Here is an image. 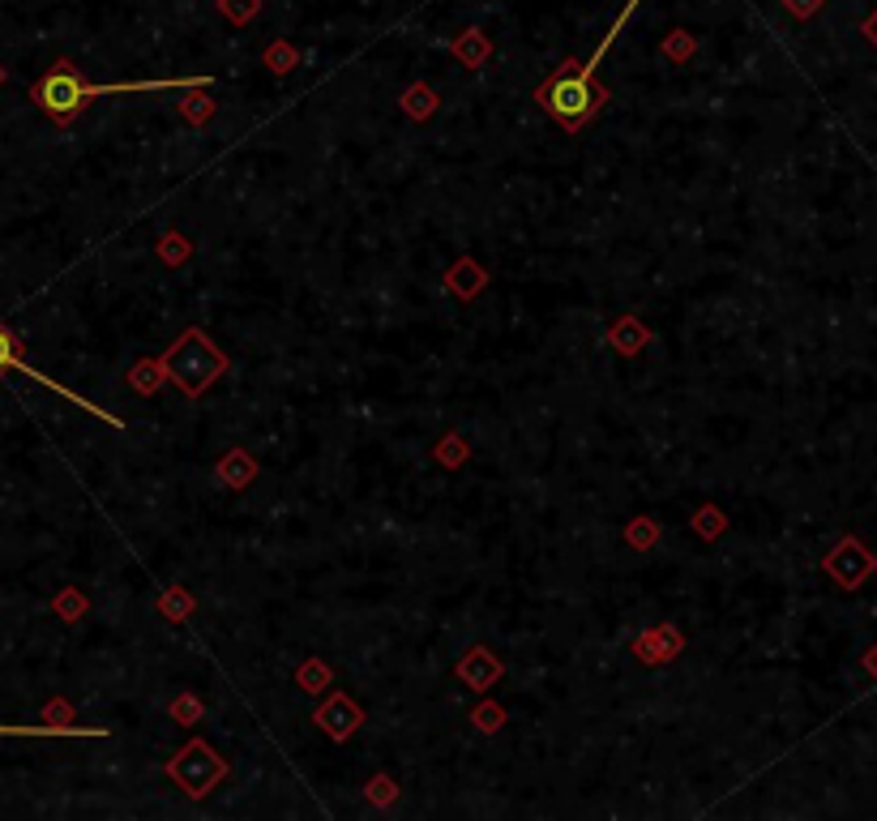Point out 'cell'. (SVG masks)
Instances as JSON below:
<instances>
[{"label": "cell", "mask_w": 877, "mask_h": 821, "mask_svg": "<svg viewBox=\"0 0 877 821\" xmlns=\"http://www.w3.org/2000/svg\"><path fill=\"white\" fill-rule=\"evenodd\" d=\"M642 0H625V9H620V17L613 22V31L604 35V44L586 56V64H578V60H569L561 64L540 91H535V103L553 116V120H561L569 133L573 129H582V124H591L595 120V111L608 103V86L600 82V64H604V56L613 51L617 44V35L629 26V17H633V9H638Z\"/></svg>", "instance_id": "obj_1"}, {"label": "cell", "mask_w": 877, "mask_h": 821, "mask_svg": "<svg viewBox=\"0 0 877 821\" xmlns=\"http://www.w3.org/2000/svg\"><path fill=\"white\" fill-rule=\"evenodd\" d=\"M163 364V377L185 394V398H202L210 385L227 372V356L214 347V338L202 334V330H185L167 356L158 359Z\"/></svg>", "instance_id": "obj_2"}, {"label": "cell", "mask_w": 877, "mask_h": 821, "mask_svg": "<svg viewBox=\"0 0 877 821\" xmlns=\"http://www.w3.org/2000/svg\"><path fill=\"white\" fill-rule=\"evenodd\" d=\"M82 86H86V78L78 73V64H73V60H56L52 69L31 86V99L39 103V111H44L48 120L73 124V120L82 116V107H86Z\"/></svg>", "instance_id": "obj_3"}, {"label": "cell", "mask_w": 877, "mask_h": 821, "mask_svg": "<svg viewBox=\"0 0 877 821\" xmlns=\"http://www.w3.org/2000/svg\"><path fill=\"white\" fill-rule=\"evenodd\" d=\"M167 774L185 787V796L202 800V796H210V787H214L218 778H227V762L210 749L206 740H189V745L167 762Z\"/></svg>", "instance_id": "obj_4"}, {"label": "cell", "mask_w": 877, "mask_h": 821, "mask_svg": "<svg viewBox=\"0 0 877 821\" xmlns=\"http://www.w3.org/2000/svg\"><path fill=\"white\" fill-rule=\"evenodd\" d=\"M0 372H22V377H31V381H35V385H44V390H52V394H60V398H64V403H78V407L86 410V415H99V419H104V424H111V428H125V424H120V419H116V415H107L104 407H95V403H86V398H82V394H73V390H64V385H60V381H52V377H48V372H39V368H31V364H26V359H22V343H17V338H13V334H9V330H4V325H0Z\"/></svg>", "instance_id": "obj_5"}, {"label": "cell", "mask_w": 877, "mask_h": 821, "mask_svg": "<svg viewBox=\"0 0 877 821\" xmlns=\"http://www.w3.org/2000/svg\"><path fill=\"white\" fill-rule=\"evenodd\" d=\"M312 718L321 723V731H325V736H334V740H347V736L360 727L364 715H360V706H356L347 693H334V698H330V702H325V706H321V711H317Z\"/></svg>", "instance_id": "obj_6"}, {"label": "cell", "mask_w": 877, "mask_h": 821, "mask_svg": "<svg viewBox=\"0 0 877 821\" xmlns=\"http://www.w3.org/2000/svg\"><path fill=\"white\" fill-rule=\"evenodd\" d=\"M680 646H685V638L672 629V624H660V629H651L647 638H638V659H647V664H664L672 655H680Z\"/></svg>", "instance_id": "obj_7"}, {"label": "cell", "mask_w": 877, "mask_h": 821, "mask_svg": "<svg viewBox=\"0 0 877 821\" xmlns=\"http://www.w3.org/2000/svg\"><path fill=\"white\" fill-rule=\"evenodd\" d=\"M459 676L471 689H488L501 676V659H493V651H466L463 664H459Z\"/></svg>", "instance_id": "obj_8"}, {"label": "cell", "mask_w": 877, "mask_h": 821, "mask_svg": "<svg viewBox=\"0 0 877 821\" xmlns=\"http://www.w3.org/2000/svg\"><path fill=\"white\" fill-rule=\"evenodd\" d=\"M0 736H99L104 740L107 731L104 727H73V723H31V727H22V723H0Z\"/></svg>", "instance_id": "obj_9"}, {"label": "cell", "mask_w": 877, "mask_h": 821, "mask_svg": "<svg viewBox=\"0 0 877 821\" xmlns=\"http://www.w3.org/2000/svg\"><path fill=\"white\" fill-rule=\"evenodd\" d=\"M450 51L463 60L466 69H479L488 56H493V39L484 31H463L459 39H450Z\"/></svg>", "instance_id": "obj_10"}, {"label": "cell", "mask_w": 877, "mask_h": 821, "mask_svg": "<svg viewBox=\"0 0 877 821\" xmlns=\"http://www.w3.org/2000/svg\"><path fill=\"white\" fill-rule=\"evenodd\" d=\"M647 338H651V334H647V325H642L638 317H620L617 325H613V334H608V343L617 347L620 356H633L638 347H647Z\"/></svg>", "instance_id": "obj_11"}, {"label": "cell", "mask_w": 877, "mask_h": 821, "mask_svg": "<svg viewBox=\"0 0 877 821\" xmlns=\"http://www.w3.org/2000/svg\"><path fill=\"white\" fill-rule=\"evenodd\" d=\"M253 471H258V466H253V459H249L245 450H232L227 459L218 462V475L227 479V488H245V484L253 479Z\"/></svg>", "instance_id": "obj_12"}, {"label": "cell", "mask_w": 877, "mask_h": 821, "mask_svg": "<svg viewBox=\"0 0 877 821\" xmlns=\"http://www.w3.org/2000/svg\"><path fill=\"white\" fill-rule=\"evenodd\" d=\"M403 111L412 116V120H428L432 111H437V91L432 86H424V82H415L412 91H403Z\"/></svg>", "instance_id": "obj_13"}, {"label": "cell", "mask_w": 877, "mask_h": 821, "mask_svg": "<svg viewBox=\"0 0 877 821\" xmlns=\"http://www.w3.org/2000/svg\"><path fill=\"white\" fill-rule=\"evenodd\" d=\"M261 60H265V69H270V73H278V78H283V73H292V69L300 64V48H296V44H287V39H278V44H270V48H265V56H261Z\"/></svg>", "instance_id": "obj_14"}, {"label": "cell", "mask_w": 877, "mask_h": 821, "mask_svg": "<svg viewBox=\"0 0 877 821\" xmlns=\"http://www.w3.org/2000/svg\"><path fill=\"white\" fill-rule=\"evenodd\" d=\"M214 4L232 26H249V22H258L261 13V0H214Z\"/></svg>", "instance_id": "obj_15"}, {"label": "cell", "mask_w": 877, "mask_h": 821, "mask_svg": "<svg viewBox=\"0 0 877 821\" xmlns=\"http://www.w3.org/2000/svg\"><path fill=\"white\" fill-rule=\"evenodd\" d=\"M158 257L167 261V265H185L189 257H193V245L185 240V236H176V231H167L163 240H158Z\"/></svg>", "instance_id": "obj_16"}, {"label": "cell", "mask_w": 877, "mask_h": 821, "mask_svg": "<svg viewBox=\"0 0 877 821\" xmlns=\"http://www.w3.org/2000/svg\"><path fill=\"white\" fill-rule=\"evenodd\" d=\"M176 107H180V116H185L189 124H210V120H214V103H210L206 95H198V99H180Z\"/></svg>", "instance_id": "obj_17"}, {"label": "cell", "mask_w": 877, "mask_h": 821, "mask_svg": "<svg viewBox=\"0 0 877 821\" xmlns=\"http://www.w3.org/2000/svg\"><path fill=\"white\" fill-rule=\"evenodd\" d=\"M694 51H698V39H694L689 31H672L668 39H664V56H668V60H689Z\"/></svg>", "instance_id": "obj_18"}, {"label": "cell", "mask_w": 877, "mask_h": 821, "mask_svg": "<svg viewBox=\"0 0 877 821\" xmlns=\"http://www.w3.org/2000/svg\"><path fill=\"white\" fill-rule=\"evenodd\" d=\"M155 372H163V364H142V368H133V372H129V381H133L142 394H155V385H158Z\"/></svg>", "instance_id": "obj_19"}, {"label": "cell", "mask_w": 877, "mask_h": 821, "mask_svg": "<svg viewBox=\"0 0 877 821\" xmlns=\"http://www.w3.org/2000/svg\"><path fill=\"white\" fill-rule=\"evenodd\" d=\"M783 9H787L792 17H801V22H805V17H814V13L822 9V0H783Z\"/></svg>", "instance_id": "obj_20"}, {"label": "cell", "mask_w": 877, "mask_h": 821, "mask_svg": "<svg viewBox=\"0 0 877 821\" xmlns=\"http://www.w3.org/2000/svg\"><path fill=\"white\" fill-rule=\"evenodd\" d=\"M158 608H163V616L180 620V616H185V612H189V608H193V599H189V595H171V599H163Z\"/></svg>", "instance_id": "obj_21"}, {"label": "cell", "mask_w": 877, "mask_h": 821, "mask_svg": "<svg viewBox=\"0 0 877 821\" xmlns=\"http://www.w3.org/2000/svg\"><path fill=\"white\" fill-rule=\"evenodd\" d=\"M437 459H446V462H450V466H459V462L466 459L463 441H459V437H450L446 445H437Z\"/></svg>", "instance_id": "obj_22"}, {"label": "cell", "mask_w": 877, "mask_h": 821, "mask_svg": "<svg viewBox=\"0 0 877 821\" xmlns=\"http://www.w3.org/2000/svg\"><path fill=\"white\" fill-rule=\"evenodd\" d=\"M698 531H702V535H720V531H723V513L720 510H702V513H698Z\"/></svg>", "instance_id": "obj_23"}, {"label": "cell", "mask_w": 877, "mask_h": 821, "mask_svg": "<svg viewBox=\"0 0 877 821\" xmlns=\"http://www.w3.org/2000/svg\"><path fill=\"white\" fill-rule=\"evenodd\" d=\"M629 539H633V544H655V539H660V526H655V522H647V526L638 522V526L629 531Z\"/></svg>", "instance_id": "obj_24"}, {"label": "cell", "mask_w": 877, "mask_h": 821, "mask_svg": "<svg viewBox=\"0 0 877 821\" xmlns=\"http://www.w3.org/2000/svg\"><path fill=\"white\" fill-rule=\"evenodd\" d=\"M300 685H325V667H321V664L300 667Z\"/></svg>", "instance_id": "obj_25"}, {"label": "cell", "mask_w": 877, "mask_h": 821, "mask_svg": "<svg viewBox=\"0 0 877 821\" xmlns=\"http://www.w3.org/2000/svg\"><path fill=\"white\" fill-rule=\"evenodd\" d=\"M56 612H64V616H78V612H82V599H78V595H69V599H64V595H60V599H56Z\"/></svg>", "instance_id": "obj_26"}, {"label": "cell", "mask_w": 877, "mask_h": 821, "mask_svg": "<svg viewBox=\"0 0 877 821\" xmlns=\"http://www.w3.org/2000/svg\"><path fill=\"white\" fill-rule=\"evenodd\" d=\"M198 711H202V706H198L193 698H180V702H176V715L180 718H198Z\"/></svg>", "instance_id": "obj_27"}, {"label": "cell", "mask_w": 877, "mask_h": 821, "mask_svg": "<svg viewBox=\"0 0 877 821\" xmlns=\"http://www.w3.org/2000/svg\"><path fill=\"white\" fill-rule=\"evenodd\" d=\"M865 39H869V44L877 48V9L869 13V22H865Z\"/></svg>", "instance_id": "obj_28"}, {"label": "cell", "mask_w": 877, "mask_h": 821, "mask_svg": "<svg viewBox=\"0 0 877 821\" xmlns=\"http://www.w3.org/2000/svg\"><path fill=\"white\" fill-rule=\"evenodd\" d=\"M0 82H4V64H0Z\"/></svg>", "instance_id": "obj_29"}]
</instances>
